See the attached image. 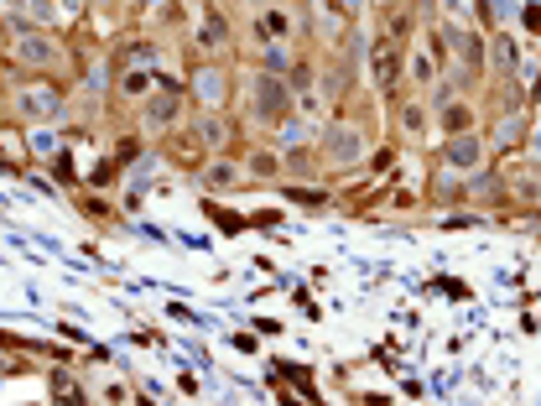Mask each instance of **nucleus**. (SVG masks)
<instances>
[{
    "mask_svg": "<svg viewBox=\"0 0 541 406\" xmlns=\"http://www.w3.org/2000/svg\"><path fill=\"white\" fill-rule=\"evenodd\" d=\"M260 94H255V105H260V115H276V109H282L286 105V89L282 84H276V78H260Z\"/></svg>",
    "mask_w": 541,
    "mask_h": 406,
    "instance_id": "obj_1",
    "label": "nucleus"
},
{
    "mask_svg": "<svg viewBox=\"0 0 541 406\" xmlns=\"http://www.w3.org/2000/svg\"><path fill=\"white\" fill-rule=\"evenodd\" d=\"M447 162H458V167H469V162H479V141L474 136H463V141L447 146Z\"/></svg>",
    "mask_w": 541,
    "mask_h": 406,
    "instance_id": "obj_2",
    "label": "nucleus"
},
{
    "mask_svg": "<svg viewBox=\"0 0 541 406\" xmlns=\"http://www.w3.org/2000/svg\"><path fill=\"white\" fill-rule=\"evenodd\" d=\"M177 115V94H162V99H151V120L162 125V120H172Z\"/></svg>",
    "mask_w": 541,
    "mask_h": 406,
    "instance_id": "obj_3",
    "label": "nucleus"
},
{
    "mask_svg": "<svg viewBox=\"0 0 541 406\" xmlns=\"http://www.w3.org/2000/svg\"><path fill=\"white\" fill-rule=\"evenodd\" d=\"M354 151H359V136H349V131L333 136V156H354Z\"/></svg>",
    "mask_w": 541,
    "mask_h": 406,
    "instance_id": "obj_4",
    "label": "nucleus"
},
{
    "mask_svg": "<svg viewBox=\"0 0 541 406\" xmlns=\"http://www.w3.org/2000/svg\"><path fill=\"white\" fill-rule=\"evenodd\" d=\"M52 105H58V94H26V109H32V115H47Z\"/></svg>",
    "mask_w": 541,
    "mask_h": 406,
    "instance_id": "obj_5",
    "label": "nucleus"
},
{
    "mask_svg": "<svg viewBox=\"0 0 541 406\" xmlns=\"http://www.w3.org/2000/svg\"><path fill=\"white\" fill-rule=\"evenodd\" d=\"M26 58H32V63H42V58H47V42H42V36H26Z\"/></svg>",
    "mask_w": 541,
    "mask_h": 406,
    "instance_id": "obj_6",
    "label": "nucleus"
},
{
    "mask_svg": "<svg viewBox=\"0 0 541 406\" xmlns=\"http://www.w3.org/2000/svg\"><path fill=\"white\" fill-rule=\"evenodd\" d=\"M198 84H203V99H219V73H203Z\"/></svg>",
    "mask_w": 541,
    "mask_h": 406,
    "instance_id": "obj_7",
    "label": "nucleus"
},
{
    "mask_svg": "<svg viewBox=\"0 0 541 406\" xmlns=\"http://www.w3.org/2000/svg\"><path fill=\"white\" fill-rule=\"evenodd\" d=\"M125 89H130V94H146V89H151V78H141V73H130V78H125Z\"/></svg>",
    "mask_w": 541,
    "mask_h": 406,
    "instance_id": "obj_8",
    "label": "nucleus"
},
{
    "mask_svg": "<svg viewBox=\"0 0 541 406\" xmlns=\"http://www.w3.org/2000/svg\"><path fill=\"white\" fill-rule=\"evenodd\" d=\"M526 26H531V32H541V6H531V11H526Z\"/></svg>",
    "mask_w": 541,
    "mask_h": 406,
    "instance_id": "obj_9",
    "label": "nucleus"
}]
</instances>
